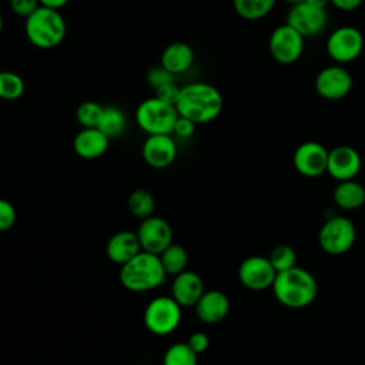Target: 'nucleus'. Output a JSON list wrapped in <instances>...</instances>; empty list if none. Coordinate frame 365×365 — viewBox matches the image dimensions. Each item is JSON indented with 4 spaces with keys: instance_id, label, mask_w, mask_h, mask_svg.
<instances>
[{
    "instance_id": "1",
    "label": "nucleus",
    "mask_w": 365,
    "mask_h": 365,
    "mask_svg": "<svg viewBox=\"0 0 365 365\" xmlns=\"http://www.w3.org/2000/svg\"><path fill=\"white\" fill-rule=\"evenodd\" d=\"M178 115L198 124L214 121L224 108L221 91L205 81H194L181 87L175 103Z\"/></svg>"
},
{
    "instance_id": "2",
    "label": "nucleus",
    "mask_w": 365,
    "mask_h": 365,
    "mask_svg": "<svg viewBox=\"0 0 365 365\" xmlns=\"http://www.w3.org/2000/svg\"><path fill=\"white\" fill-rule=\"evenodd\" d=\"M271 289L281 305L301 309L315 301L318 284L308 269L295 265L287 271L278 272Z\"/></svg>"
},
{
    "instance_id": "3",
    "label": "nucleus",
    "mask_w": 365,
    "mask_h": 365,
    "mask_svg": "<svg viewBox=\"0 0 365 365\" xmlns=\"http://www.w3.org/2000/svg\"><path fill=\"white\" fill-rule=\"evenodd\" d=\"M167 272L157 254L141 250L135 257L121 265L120 281L133 292H145L164 284Z\"/></svg>"
},
{
    "instance_id": "4",
    "label": "nucleus",
    "mask_w": 365,
    "mask_h": 365,
    "mask_svg": "<svg viewBox=\"0 0 365 365\" xmlns=\"http://www.w3.org/2000/svg\"><path fill=\"white\" fill-rule=\"evenodd\" d=\"M67 24L60 10L40 6L24 19L27 40L40 50H51L60 46L66 37Z\"/></svg>"
},
{
    "instance_id": "5",
    "label": "nucleus",
    "mask_w": 365,
    "mask_h": 365,
    "mask_svg": "<svg viewBox=\"0 0 365 365\" xmlns=\"http://www.w3.org/2000/svg\"><path fill=\"white\" fill-rule=\"evenodd\" d=\"M178 113L174 104L155 96L143 100L135 110V123L147 134H173Z\"/></svg>"
},
{
    "instance_id": "6",
    "label": "nucleus",
    "mask_w": 365,
    "mask_h": 365,
    "mask_svg": "<svg viewBox=\"0 0 365 365\" xmlns=\"http://www.w3.org/2000/svg\"><path fill=\"white\" fill-rule=\"evenodd\" d=\"M356 240V228L351 218L335 215L328 218L319 228L318 242L322 251L329 255H342L348 252Z\"/></svg>"
},
{
    "instance_id": "7",
    "label": "nucleus",
    "mask_w": 365,
    "mask_h": 365,
    "mask_svg": "<svg viewBox=\"0 0 365 365\" xmlns=\"http://www.w3.org/2000/svg\"><path fill=\"white\" fill-rule=\"evenodd\" d=\"M181 321V305L173 298L158 295L144 309V325L155 335H168L175 331Z\"/></svg>"
},
{
    "instance_id": "8",
    "label": "nucleus",
    "mask_w": 365,
    "mask_h": 365,
    "mask_svg": "<svg viewBox=\"0 0 365 365\" xmlns=\"http://www.w3.org/2000/svg\"><path fill=\"white\" fill-rule=\"evenodd\" d=\"M365 46L364 34L354 26H341L331 31L325 50L328 57L336 64H346L356 60Z\"/></svg>"
},
{
    "instance_id": "9",
    "label": "nucleus",
    "mask_w": 365,
    "mask_h": 365,
    "mask_svg": "<svg viewBox=\"0 0 365 365\" xmlns=\"http://www.w3.org/2000/svg\"><path fill=\"white\" fill-rule=\"evenodd\" d=\"M305 37L288 23L277 26L268 38V51L271 57L284 66L297 63L304 53Z\"/></svg>"
},
{
    "instance_id": "10",
    "label": "nucleus",
    "mask_w": 365,
    "mask_h": 365,
    "mask_svg": "<svg viewBox=\"0 0 365 365\" xmlns=\"http://www.w3.org/2000/svg\"><path fill=\"white\" fill-rule=\"evenodd\" d=\"M354 86L352 74L342 64H329L318 71L314 80L317 94L325 100L336 101L349 94Z\"/></svg>"
},
{
    "instance_id": "11",
    "label": "nucleus",
    "mask_w": 365,
    "mask_h": 365,
    "mask_svg": "<svg viewBox=\"0 0 365 365\" xmlns=\"http://www.w3.org/2000/svg\"><path fill=\"white\" fill-rule=\"evenodd\" d=\"M285 23L292 26L305 38H312L321 34L328 24L327 9L317 7L308 1L291 4Z\"/></svg>"
},
{
    "instance_id": "12",
    "label": "nucleus",
    "mask_w": 365,
    "mask_h": 365,
    "mask_svg": "<svg viewBox=\"0 0 365 365\" xmlns=\"http://www.w3.org/2000/svg\"><path fill=\"white\" fill-rule=\"evenodd\" d=\"M328 153L318 141H305L299 144L292 154V165L304 177L315 178L327 173Z\"/></svg>"
},
{
    "instance_id": "13",
    "label": "nucleus",
    "mask_w": 365,
    "mask_h": 365,
    "mask_svg": "<svg viewBox=\"0 0 365 365\" xmlns=\"http://www.w3.org/2000/svg\"><path fill=\"white\" fill-rule=\"evenodd\" d=\"M277 271L271 265L268 257L251 255L245 258L238 267L240 282L251 291H262L271 288Z\"/></svg>"
},
{
    "instance_id": "14",
    "label": "nucleus",
    "mask_w": 365,
    "mask_h": 365,
    "mask_svg": "<svg viewBox=\"0 0 365 365\" xmlns=\"http://www.w3.org/2000/svg\"><path fill=\"white\" fill-rule=\"evenodd\" d=\"M141 250L160 255L170 244H173V230L161 217L144 218L137 230Z\"/></svg>"
},
{
    "instance_id": "15",
    "label": "nucleus",
    "mask_w": 365,
    "mask_h": 365,
    "mask_svg": "<svg viewBox=\"0 0 365 365\" xmlns=\"http://www.w3.org/2000/svg\"><path fill=\"white\" fill-rule=\"evenodd\" d=\"M362 160L356 148L342 144L336 145L328 153V164H327V173L339 181L354 180L359 171H361Z\"/></svg>"
},
{
    "instance_id": "16",
    "label": "nucleus",
    "mask_w": 365,
    "mask_h": 365,
    "mask_svg": "<svg viewBox=\"0 0 365 365\" xmlns=\"http://www.w3.org/2000/svg\"><path fill=\"white\" fill-rule=\"evenodd\" d=\"M143 158L153 168H165L177 157V144L171 134H151L143 143Z\"/></svg>"
},
{
    "instance_id": "17",
    "label": "nucleus",
    "mask_w": 365,
    "mask_h": 365,
    "mask_svg": "<svg viewBox=\"0 0 365 365\" xmlns=\"http://www.w3.org/2000/svg\"><path fill=\"white\" fill-rule=\"evenodd\" d=\"M202 278L192 271H182L175 275L171 284V297L181 307H195L204 294Z\"/></svg>"
},
{
    "instance_id": "18",
    "label": "nucleus",
    "mask_w": 365,
    "mask_h": 365,
    "mask_svg": "<svg viewBox=\"0 0 365 365\" xmlns=\"http://www.w3.org/2000/svg\"><path fill=\"white\" fill-rule=\"evenodd\" d=\"M110 138L97 127L81 128L73 140L74 153L84 160L101 157L108 148Z\"/></svg>"
},
{
    "instance_id": "19",
    "label": "nucleus",
    "mask_w": 365,
    "mask_h": 365,
    "mask_svg": "<svg viewBox=\"0 0 365 365\" xmlns=\"http://www.w3.org/2000/svg\"><path fill=\"white\" fill-rule=\"evenodd\" d=\"M230 311L228 297L218 289L204 291L195 304L197 317L205 324H217L222 321Z\"/></svg>"
},
{
    "instance_id": "20",
    "label": "nucleus",
    "mask_w": 365,
    "mask_h": 365,
    "mask_svg": "<svg viewBox=\"0 0 365 365\" xmlns=\"http://www.w3.org/2000/svg\"><path fill=\"white\" fill-rule=\"evenodd\" d=\"M141 251L137 232L118 231L110 237L106 245V254L110 261L123 265Z\"/></svg>"
},
{
    "instance_id": "21",
    "label": "nucleus",
    "mask_w": 365,
    "mask_h": 365,
    "mask_svg": "<svg viewBox=\"0 0 365 365\" xmlns=\"http://www.w3.org/2000/svg\"><path fill=\"white\" fill-rule=\"evenodd\" d=\"M194 58V50L188 43L174 41L163 50L160 57V66H163L171 74L178 76L191 68Z\"/></svg>"
},
{
    "instance_id": "22",
    "label": "nucleus",
    "mask_w": 365,
    "mask_h": 365,
    "mask_svg": "<svg viewBox=\"0 0 365 365\" xmlns=\"http://www.w3.org/2000/svg\"><path fill=\"white\" fill-rule=\"evenodd\" d=\"M334 202L341 210H358L365 204V187L354 180L339 181L334 190Z\"/></svg>"
},
{
    "instance_id": "23",
    "label": "nucleus",
    "mask_w": 365,
    "mask_h": 365,
    "mask_svg": "<svg viewBox=\"0 0 365 365\" xmlns=\"http://www.w3.org/2000/svg\"><path fill=\"white\" fill-rule=\"evenodd\" d=\"M277 0H232L234 11L244 20H259L268 16L275 7Z\"/></svg>"
},
{
    "instance_id": "24",
    "label": "nucleus",
    "mask_w": 365,
    "mask_h": 365,
    "mask_svg": "<svg viewBox=\"0 0 365 365\" xmlns=\"http://www.w3.org/2000/svg\"><path fill=\"white\" fill-rule=\"evenodd\" d=\"M160 261L164 267V271L170 275H177L185 271L188 264V254L185 248L180 244H170L160 255Z\"/></svg>"
},
{
    "instance_id": "25",
    "label": "nucleus",
    "mask_w": 365,
    "mask_h": 365,
    "mask_svg": "<svg viewBox=\"0 0 365 365\" xmlns=\"http://www.w3.org/2000/svg\"><path fill=\"white\" fill-rule=\"evenodd\" d=\"M125 125H127V120L124 113L114 106H108V107H104L103 115L97 128H100L108 138H115L124 133Z\"/></svg>"
},
{
    "instance_id": "26",
    "label": "nucleus",
    "mask_w": 365,
    "mask_h": 365,
    "mask_svg": "<svg viewBox=\"0 0 365 365\" xmlns=\"http://www.w3.org/2000/svg\"><path fill=\"white\" fill-rule=\"evenodd\" d=\"M26 90L23 77L10 70L0 71V98L6 101L19 100Z\"/></svg>"
},
{
    "instance_id": "27",
    "label": "nucleus",
    "mask_w": 365,
    "mask_h": 365,
    "mask_svg": "<svg viewBox=\"0 0 365 365\" xmlns=\"http://www.w3.org/2000/svg\"><path fill=\"white\" fill-rule=\"evenodd\" d=\"M128 208L135 217H138L141 220L148 218V217L153 215V211L155 208L154 197L147 190L138 188V190H135L130 194Z\"/></svg>"
},
{
    "instance_id": "28",
    "label": "nucleus",
    "mask_w": 365,
    "mask_h": 365,
    "mask_svg": "<svg viewBox=\"0 0 365 365\" xmlns=\"http://www.w3.org/2000/svg\"><path fill=\"white\" fill-rule=\"evenodd\" d=\"M163 365H197V354L187 342H177L167 348Z\"/></svg>"
},
{
    "instance_id": "29",
    "label": "nucleus",
    "mask_w": 365,
    "mask_h": 365,
    "mask_svg": "<svg viewBox=\"0 0 365 365\" xmlns=\"http://www.w3.org/2000/svg\"><path fill=\"white\" fill-rule=\"evenodd\" d=\"M268 259L278 274L297 265V252L291 245L281 244L271 250Z\"/></svg>"
},
{
    "instance_id": "30",
    "label": "nucleus",
    "mask_w": 365,
    "mask_h": 365,
    "mask_svg": "<svg viewBox=\"0 0 365 365\" xmlns=\"http://www.w3.org/2000/svg\"><path fill=\"white\" fill-rule=\"evenodd\" d=\"M104 107L96 101H83L76 110V118L83 128L98 127Z\"/></svg>"
},
{
    "instance_id": "31",
    "label": "nucleus",
    "mask_w": 365,
    "mask_h": 365,
    "mask_svg": "<svg viewBox=\"0 0 365 365\" xmlns=\"http://www.w3.org/2000/svg\"><path fill=\"white\" fill-rule=\"evenodd\" d=\"M170 81H175V76L171 74L168 70H165L163 66L151 67L147 73V83L151 88H158L163 84H167Z\"/></svg>"
},
{
    "instance_id": "32",
    "label": "nucleus",
    "mask_w": 365,
    "mask_h": 365,
    "mask_svg": "<svg viewBox=\"0 0 365 365\" xmlns=\"http://www.w3.org/2000/svg\"><path fill=\"white\" fill-rule=\"evenodd\" d=\"M16 218H17V212L14 205L7 200L0 198V231H6L11 228L16 222Z\"/></svg>"
},
{
    "instance_id": "33",
    "label": "nucleus",
    "mask_w": 365,
    "mask_h": 365,
    "mask_svg": "<svg viewBox=\"0 0 365 365\" xmlns=\"http://www.w3.org/2000/svg\"><path fill=\"white\" fill-rule=\"evenodd\" d=\"M10 10L23 19H27L31 13H34L40 7L38 0H9Z\"/></svg>"
},
{
    "instance_id": "34",
    "label": "nucleus",
    "mask_w": 365,
    "mask_h": 365,
    "mask_svg": "<svg viewBox=\"0 0 365 365\" xmlns=\"http://www.w3.org/2000/svg\"><path fill=\"white\" fill-rule=\"evenodd\" d=\"M180 90H181V87L177 86L175 81H170V83L163 84V86H160L158 88H155V90H154L155 94H154V96H155L157 98L165 101V103H170V104H174V106H175V103H177V100H178V96H180Z\"/></svg>"
},
{
    "instance_id": "35",
    "label": "nucleus",
    "mask_w": 365,
    "mask_h": 365,
    "mask_svg": "<svg viewBox=\"0 0 365 365\" xmlns=\"http://www.w3.org/2000/svg\"><path fill=\"white\" fill-rule=\"evenodd\" d=\"M195 127L197 124L182 115H178L174 128H173V134H175L180 138H190L194 133H195Z\"/></svg>"
},
{
    "instance_id": "36",
    "label": "nucleus",
    "mask_w": 365,
    "mask_h": 365,
    "mask_svg": "<svg viewBox=\"0 0 365 365\" xmlns=\"http://www.w3.org/2000/svg\"><path fill=\"white\" fill-rule=\"evenodd\" d=\"M187 344L198 355V354H202V352L207 351V348L210 345V338H208V335L205 332L197 331V332H192L188 336Z\"/></svg>"
},
{
    "instance_id": "37",
    "label": "nucleus",
    "mask_w": 365,
    "mask_h": 365,
    "mask_svg": "<svg viewBox=\"0 0 365 365\" xmlns=\"http://www.w3.org/2000/svg\"><path fill=\"white\" fill-rule=\"evenodd\" d=\"M362 1L364 0H329V3L341 11H354L362 4Z\"/></svg>"
},
{
    "instance_id": "38",
    "label": "nucleus",
    "mask_w": 365,
    "mask_h": 365,
    "mask_svg": "<svg viewBox=\"0 0 365 365\" xmlns=\"http://www.w3.org/2000/svg\"><path fill=\"white\" fill-rule=\"evenodd\" d=\"M38 1H40V6L60 10V9H63L70 0H38Z\"/></svg>"
},
{
    "instance_id": "39",
    "label": "nucleus",
    "mask_w": 365,
    "mask_h": 365,
    "mask_svg": "<svg viewBox=\"0 0 365 365\" xmlns=\"http://www.w3.org/2000/svg\"><path fill=\"white\" fill-rule=\"evenodd\" d=\"M305 1H308L317 7H321V9H327V6L329 4V0H305Z\"/></svg>"
},
{
    "instance_id": "40",
    "label": "nucleus",
    "mask_w": 365,
    "mask_h": 365,
    "mask_svg": "<svg viewBox=\"0 0 365 365\" xmlns=\"http://www.w3.org/2000/svg\"><path fill=\"white\" fill-rule=\"evenodd\" d=\"M3 27H4V20H3V14L0 13V33L3 31Z\"/></svg>"
},
{
    "instance_id": "41",
    "label": "nucleus",
    "mask_w": 365,
    "mask_h": 365,
    "mask_svg": "<svg viewBox=\"0 0 365 365\" xmlns=\"http://www.w3.org/2000/svg\"><path fill=\"white\" fill-rule=\"evenodd\" d=\"M284 1H287L289 4H295V3H299V1H304V0H284Z\"/></svg>"
}]
</instances>
